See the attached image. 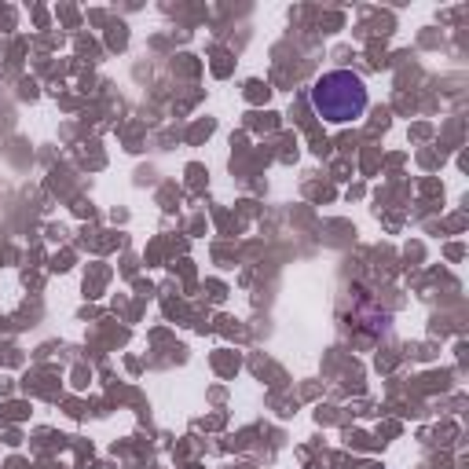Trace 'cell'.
Instances as JSON below:
<instances>
[{"mask_svg":"<svg viewBox=\"0 0 469 469\" xmlns=\"http://www.w3.org/2000/svg\"><path fill=\"white\" fill-rule=\"evenodd\" d=\"M312 107H315V114H319L323 121H330V125L356 121L366 110V85L352 70H330V73H323V78L315 81Z\"/></svg>","mask_w":469,"mask_h":469,"instance_id":"1","label":"cell"}]
</instances>
